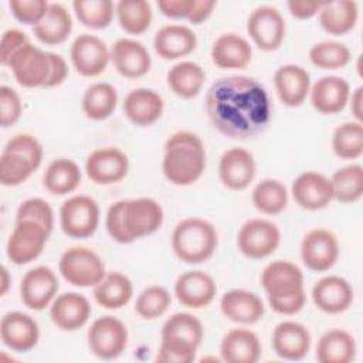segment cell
Returning a JSON list of instances; mask_svg holds the SVG:
<instances>
[{"label": "cell", "mask_w": 363, "mask_h": 363, "mask_svg": "<svg viewBox=\"0 0 363 363\" xmlns=\"http://www.w3.org/2000/svg\"><path fill=\"white\" fill-rule=\"evenodd\" d=\"M211 126L231 139H251L271 122V102L265 86L251 77L231 75L216 79L206 95Z\"/></svg>", "instance_id": "1"}, {"label": "cell", "mask_w": 363, "mask_h": 363, "mask_svg": "<svg viewBox=\"0 0 363 363\" xmlns=\"http://www.w3.org/2000/svg\"><path fill=\"white\" fill-rule=\"evenodd\" d=\"M206 163V147L197 133L177 130L166 139L162 170L172 184L184 187L196 183L204 173Z\"/></svg>", "instance_id": "2"}, {"label": "cell", "mask_w": 363, "mask_h": 363, "mask_svg": "<svg viewBox=\"0 0 363 363\" xmlns=\"http://www.w3.org/2000/svg\"><path fill=\"white\" fill-rule=\"evenodd\" d=\"M268 305L279 315H296L306 302L302 269L286 259L269 262L261 272Z\"/></svg>", "instance_id": "3"}, {"label": "cell", "mask_w": 363, "mask_h": 363, "mask_svg": "<svg viewBox=\"0 0 363 363\" xmlns=\"http://www.w3.org/2000/svg\"><path fill=\"white\" fill-rule=\"evenodd\" d=\"M218 245L214 225L201 217L180 220L172 234V248L186 264H201L213 257Z\"/></svg>", "instance_id": "4"}, {"label": "cell", "mask_w": 363, "mask_h": 363, "mask_svg": "<svg viewBox=\"0 0 363 363\" xmlns=\"http://www.w3.org/2000/svg\"><path fill=\"white\" fill-rule=\"evenodd\" d=\"M58 269L68 284L79 288H94L106 275L102 258L94 250L82 245L65 250L60 258Z\"/></svg>", "instance_id": "5"}, {"label": "cell", "mask_w": 363, "mask_h": 363, "mask_svg": "<svg viewBox=\"0 0 363 363\" xmlns=\"http://www.w3.org/2000/svg\"><path fill=\"white\" fill-rule=\"evenodd\" d=\"M128 329L125 323L111 315L95 319L86 333L91 353L102 360L119 357L128 346Z\"/></svg>", "instance_id": "6"}, {"label": "cell", "mask_w": 363, "mask_h": 363, "mask_svg": "<svg viewBox=\"0 0 363 363\" xmlns=\"http://www.w3.org/2000/svg\"><path fill=\"white\" fill-rule=\"evenodd\" d=\"M99 224V206L85 194H77L65 200L60 208V225L71 238L92 235Z\"/></svg>", "instance_id": "7"}, {"label": "cell", "mask_w": 363, "mask_h": 363, "mask_svg": "<svg viewBox=\"0 0 363 363\" xmlns=\"http://www.w3.org/2000/svg\"><path fill=\"white\" fill-rule=\"evenodd\" d=\"M281 244L278 225L265 218H251L245 221L237 234L240 252L251 259L269 257Z\"/></svg>", "instance_id": "8"}, {"label": "cell", "mask_w": 363, "mask_h": 363, "mask_svg": "<svg viewBox=\"0 0 363 363\" xmlns=\"http://www.w3.org/2000/svg\"><path fill=\"white\" fill-rule=\"evenodd\" d=\"M7 67L18 85L44 88L51 71L50 54L28 43L11 57Z\"/></svg>", "instance_id": "9"}, {"label": "cell", "mask_w": 363, "mask_h": 363, "mask_svg": "<svg viewBox=\"0 0 363 363\" xmlns=\"http://www.w3.org/2000/svg\"><path fill=\"white\" fill-rule=\"evenodd\" d=\"M247 33L259 50L275 51L285 38V20L277 7L258 6L247 18Z\"/></svg>", "instance_id": "10"}, {"label": "cell", "mask_w": 363, "mask_h": 363, "mask_svg": "<svg viewBox=\"0 0 363 363\" xmlns=\"http://www.w3.org/2000/svg\"><path fill=\"white\" fill-rule=\"evenodd\" d=\"M48 235L47 230L35 221H16L6 244L9 259L16 265H26L34 261L43 252Z\"/></svg>", "instance_id": "11"}, {"label": "cell", "mask_w": 363, "mask_h": 363, "mask_svg": "<svg viewBox=\"0 0 363 363\" xmlns=\"http://www.w3.org/2000/svg\"><path fill=\"white\" fill-rule=\"evenodd\" d=\"M339 240L328 228H311L301 242V258L306 268L315 272L330 269L339 258Z\"/></svg>", "instance_id": "12"}, {"label": "cell", "mask_w": 363, "mask_h": 363, "mask_svg": "<svg viewBox=\"0 0 363 363\" xmlns=\"http://www.w3.org/2000/svg\"><path fill=\"white\" fill-rule=\"evenodd\" d=\"M69 58L79 75L92 78L106 69L111 51L102 38L94 34H79L71 44Z\"/></svg>", "instance_id": "13"}, {"label": "cell", "mask_w": 363, "mask_h": 363, "mask_svg": "<svg viewBox=\"0 0 363 363\" xmlns=\"http://www.w3.org/2000/svg\"><path fill=\"white\" fill-rule=\"evenodd\" d=\"M163 208L150 197L123 200V223L132 241L156 233L163 224Z\"/></svg>", "instance_id": "14"}, {"label": "cell", "mask_w": 363, "mask_h": 363, "mask_svg": "<svg viewBox=\"0 0 363 363\" xmlns=\"http://www.w3.org/2000/svg\"><path fill=\"white\" fill-rule=\"evenodd\" d=\"M85 172L95 184L108 186L119 183L129 172V159L126 153L118 147H99L88 155Z\"/></svg>", "instance_id": "15"}, {"label": "cell", "mask_w": 363, "mask_h": 363, "mask_svg": "<svg viewBox=\"0 0 363 363\" xmlns=\"http://www.w3.org/2000/svg\"><path fill=\"white\" fill-rule=\"evenodd\" d=\"M58 288L55 272L47 265H38L24 274L20 284V298L27 308L43 311L52 303Z\"/></svg>", "instance_id": "16"}, {"label": "cell", "mask_w": 363, "mask_h": 363, "mask_svg": "<svg viewBox=\"0 0 363 363\" xmlns=\"http://www.w3.org/2000/svg\"><path fill=\"white\" fill-rule=\"evenodd\" d=\"M255 172L257 164L254 156L244 147H230L220 157L218 177L228 190H245L252 183Z\"/></svg>", "instance_id": "17"}, {"label": "cell", "mask_w": 363, "mask_h": 363, "mask_svg": "<svg viewBox=\"0 0 363 363\" xmlns=\"http://www.w3.org/2000/svg\"><path fill=\"white\" fill-rule=\"evenodd\" d=\"M291 194L301 208L309 211L322 210L333 200L330 179L313 170H306L294 179Z\"/></svg>", "instance_id": "18"}, {"label": "cell", "mask_w": 363, "mask_h": 363, "mask_svg": "<svg viewBox=\"0 0 363 363\" xmlns=\"http://www.w3.org/2000/svg\"><path fill=\"white\" fill-rule=\"evenodd\" d=\"M216 294V281L210 274L201 269L186 271L180 274L174 282V295L186 308H206L214 301Z\"/></svg>", "instance_id": "19"}, {"label": "cell", "mask_w": 363, "mask_h": 363, "mask_svg": "<svg viewBox=\"0 0 363 363\" xmlns=\"http://www.w3.org/2000/svg\"><path fill=\"white\" fill-rule=\"evenodd\" d=\"M354 299V291L347 279L339 275L322 277L312 288L315 306L329 315L347 311Z\"/></svg>", "instance_id": "20"}, {"label": "cell", "mask_w": 363, "mask_h": 363, "mask_svg": "<svg viewBox=\"0 0 363 363\" xmlns=\"http://www.w3.org/2000/svg\"><path fill=\"white\" fill-rule=\"evenodd\" d=\"M1 342L14 352H28L40 340V328L35 319L24 312H7L0 320Z\"/></svg>", "instance_id": "21"}, {"label": "cell", "mask_w": 363, "mask_h": 363, "mask_svg": "<svg viewBox=\"0 0 363 363\" xmlns=\"http://www.w3.org/2000/svg\"><path fill=\"white\" fill-rule=\"evenodd\" d=\"M111 60L115 69L125 78L136 79L146 75L152 67L147 48L136 40L119 38L111 48Z\"/></svg>", "instance_id": "22"}, {"label": "cell", "mask_w": 363, "mask_h": 363, "mask_svg": "<svg viewBox=\"0 0 363 363\" xmlns=\"http://www.w3.org/2000/svg\"><path fill=\"white\" fill-rule=\"evenodd\" d=\"M271 343L274 352L281 359L302 360L309 353L312 336L302 323L295 320H284L274 328Z\"/></svg>", "instance_id": "23"}, {"label": "cell", "mask_w": 363, "mask_h": 363, "mask_svg": "<svg viewBox=\"0 0 363 363\" xmlns=\"http://www.w3.org/2000/svg\"><path fill=\"white\" fill-rule=\"evenodd\" d=\"M91 312V303L84 295L78 292H64L52 301L50 318L61 330L74 332L85 326Z\"/></svg>", "instance_id": "24"}, {"label": "cell", "mask_w": 363, "mask_h": 363, "mask_svg": "<svg viewBox=\"0 0 363 363\" xmlns=\"http://www.w3.org/2000/svg\"><path fill=\"white\" fill-rule=\"evenodd\" d=\"M349 82L337 75L322 77L309 89L312 106L323 115H335L343 111L349 102Z\"/></svg>", "instance_id": "25"}, {"label": "cell", "mask_w": 363, "mask_h": 363, "mask_svg": "<svg viewBox=\"0 0 363 363\" xmlns=\"http://www.w3.org/2000/svg\"><path fill=\"white\" fill-rule=\"evenodd\" d=\"M274 86L279 101L289 108L301 106L311 89L309 72L296 64L281 65L274 74Z\"/></svg>", "instance_id": "26"}, {"label": "cell", "mask_w": 363, "mask_h": 363, "mask_svg": "<svg viewBox=\"0 0 363 363\" xmlns=\"http://www.w3.org/2000/svg\"><path fill=\"white\" fill-rule=\"evenodd\" d=\"M196 47V33L183 24L163 26L156 31L153 38V48L163 60H179L191 54Z\"/></svg>", "instance_id": "27"}, {"label": "cell", "mask_w": 363, "mask_h": 363, "mask_svg": "<svg viewBox=\"0 0 363 363\" xmlns=\"http://www.w3.org/2000/svg\"><path fill=\"white\" fill-rule=\"evenodd\" d=\"M221 313L231 322L252 325L262 319L265 306L262 299L247 289H231L220 299Z\"/></svg>", "instance_id": "28"}, {"label": "cell", "mask_w": 363, "mask_h": 363, "mask_svg": "<svg viewBox=\"0 0 363 363\" xmlns=\"http://www.w3.org/2000/svg\"><path fill=\"white\" fill-rule=\"evenodd\" d=\"M164 102L160 94L150 88H136L123 101L125 116L136 126H150L160 119Z\"/></svg>", "instance_id": "29"}, {"label": "cell", "mask_w": 363, "mask_h": 363, "mask_svg": "<svg viewBox=\"0 0 363 363\" xmlns=\"http://www.w3.org/2000/svg\"><path fill=\"white\" fill-rule=\"evenodd\" d=\"M262 346L257 333L247 328L228 330L220 343L221 360L227 363H255L261 357Z\"/></svg>", "instance_id": "30"}, {"label": "cell", "mask_w": 363, "mask_h": 363, "mask_svg": "<svg viewBox=\"0 0 363 363\" xmlns=\"http://www.w3.org/2000/svg\"><path fill=\"white\" fill-rule=\"evenodd\" d=\"M251 58L250 43L235 33L218 35L211 45V61L221 69H242L251 62Z\"/></svg>", "instance_id": "31"}, {"label": "cell", "mask_w": 363, "mask_h": 363, "mask_svg": "<svg viewBox=\"0 0 363 363\" xmlns=\"http://www.w3.org/2000/svg\"><path fill=\"white\" fill-rule=\"evenodd\" d=\"M357 352L356 340L345 329H329L318 340L316 360L319 363H350Z\"/></svg>", "instance_id": "32"}, {"label": "cell", "mask_w": 363, "mask_h": 363, "mask_svg": "<svg viewBox=\"0 0 363 363\" xmlns=\"http://www.w3.org/2000/svg\"><path fill=\"white\" fill-rule=\"evenodd\" d=\"M320 27L332 35H343L354 28L359 7L354 0L325 1L318 13Z\"/></svg>", "instance_id": "33"}, {"label": "cell", "mask_w": 363, "mask_h": 363, "mask_svg": "<svg viewBox=\"0 0 363 363\" xmlns=\"http://www.w3.org/2000/svg\"><path fill=\"white\" fill-rule=\"evenodd\" d=\"M133 295L130 279L118 272H106V275L94 286L95 302L109 311H116L129 303Z\"/></svg>", "instance_id": "34"}, {"label": "cell", "mask_w": 363, "mask_h": 363, "mask_svg": "<svg viewBox=\"0 0 363 363\" xmlns=\"http://www.w3.org/2000/svg\"><path fill=\"white\" fill-rule=\"evenodd\" d=\"M74 23L69 11L61 3H50L43 20L33 27L34 35L47 45L64 43L71 31Z\"/></svg>", "instance_id": "35"}, {"label": "cell", "mask_w": 363, "mask_h": 363, "mask_svg": "<svg viewBox=\"0 0 363 363\" xmlns=\"http://www.w3.org/2000/svg\"><path fill=\"white\" fill-rule=\"evenodd\" d=\"M81 177L79 166L74 160L58 157L47 166L43 176V186L54 196H65L78 189Z\"/></svg>", "instance_id": "36"}, {"label": "cell", "mask_w": 363, "mask_h": 363, "mask_svg": "<svg viewBox=\"0 0 363 363\" xmlns=\"http://www.w3.org/2000/svg\"><path fill=\"white\" fill-rule=\"evenodd\" d=\"M170 91L183 99H191L200 94L206 82L204 69L193 61L174 64L166 75Z\"/></svg>", "instance_id": "37"}, {"label": "cell", "mask_w": 363, "mask_h": 363, "mask_svg": "<svg viewBox=\"0 0 363 363\" xmlns=\"http://www.w3.org/2000/svg\"><path fill=\"white\" fill-rule=\"evenodd\" d=\"M118 105L116 88L108 82H95L82 95V112L92 121L109 118Z\"/></svg>", "instance_id": "38"}, {"label": "cell", "mask_w": 363, "mask_h": 363, "mask_svg": "<svg viewBox=\"0 0 363 363\" xmlns=\"http://www.w3.org/2000/svg\"><path fill=\"white\" fill-rule=\"evenodd\" d=\"M254 207L269 216L282 213L288 206V190L277 179H262L255 184L251 193Z\"/></svg>", "instance_id": "39"}, {"label": "cell", "mask_w": 363, "mask_h": 363, "mask_svg": "<svg viewBox=\"0 0 363 363\" xmlns=\"http://www.w3.org/2000/svg\"><path fill=\"white\" fill-rule=\"evenodd\" d=\"M118 23L129 34L145 33L152 23V6L146 0H119L115 4Z\"/></svg>", "instance_id": "40"}, {"label": "cell", "mask_w": 363, "mask_h": 363, "mask_svg": "<svg viewBox=\"0 0 363 363\" xmlns=\"http://www.w3.org/2000/svg\"><path fill=\"white\" fill-rule=\"evenodd\" d=\"M333 200L349 204L356 203L363 196V167L360 164H347L337 169L332 177Z\"/></svg>", "instance_id": "41"}, {"label": "cell", "mask_w": 363, "mask_h": 363, "mask_svg": "<svg viewBox=\"0 0 363 363\" xmlns=\"http://www.w3.org/2000/svg\"><path fill=\"white\" fill-rule=\"evenodd\" d=\"M332 149L340 159H357L363 155V125L357 121L343 122L332 133Z\"/></svg>", "instance_id": "42"}, {"label": "cell", "mask_w": 363, "mask_h": 363, "mask_svg": "<svg viewBox=\"0 0 363 363\" xmlns=\"http://www.w3.org/2000/svg\"><path fill=\"white\" fill-rule=\"evenodd\" d=\"M203 336L204 329L201 322L187 312H179L167 318L160 330V337L183 340L196 347L200 346Z\"/></svg>", "instance_id": "43"}, {"label": "cell", "mask_w": 363, "mask_h": 363, "mask_svg": "<svg viewBox=\"0 0 363 363\" xmlns=\"http://www.w3.org/2000/svg\"><path fill=\"white\" fill-rule=\"evenodd\" d=\"M349 47L339 41L325 40L313 44L309 50L311 62L320 69H339L350 62Z\"/></svg>", "instance_id": "44"}, {"label": "cell", "mask_w": 363, "mask_h": 363, "mask_svg": "<svg viewBox=\"0 0 363 363\" xmlns=\"http://www.w3.org/2000/svg\"><path fill=\"white\" fill-rule=\"evenodd\" d=\"M72 9L79 23L95 30L108 27L115 14V4L111 0H75Z\"/></svg>", "instance_id": "45"}, {"label": "cell", "mask_w": 363, "mask_h": 363, "mask_svg": "<svg viewBox=\"0 0 363 363\" xmlns=\"http://www.w3.org/2000/svg\"><path fill=\"white\" fill-rule=\"evenodd\" d=\"M170 303L172 296L164 286L150 285L138 295L135 302V312L145 320H155L167 312Z\"/></svg>", "instance_id": "46"}, {"label": "cell", "mask_w": 363, "mask_h": 363, "mask_svg": "<svg viewBox=\"0 0 363 363\" xmlns=\"http://www.w3.org/2000/svg\"><path fill=\"white\" fill-rule=\"evenodd\" d=\"M35 172L34 166L23 156L11 152H1L0 183L6 187H16L24 183Z\"/></svg>", "instance_id": "47"}, {"label": "cell", "mask_w": 363, "mask_h": 363, "mask_svg": "<svg viewBox=\"0 0 363 363\" xmlns=\"http://www.w3.org/2000/svg\"><path fill=\"white\" fill-rule=\"evenodd\" d=\"M35 221L43 225L48 234H51L54 227V211L48 201L40 197H31L20 203L16 211V221Z\"/></svg>", "instance_id": "48"}, {"label": "cell", "mask_w": 363, "mask_h": 363, "mask_svg": "<svg viewBox=\"0 0 363 363\" xmlns=\"http://www.w3.org/2000/svg\"><path fill=\"white\" fill-rule=\"evenodd\" d=\"M197 349L199 347L183 340L160 337L156 362L157 363H191L196 359Z\"/></svg>", "instance_id": "49"}, {"label": "cell", "mask_w": 363, "mask_h": 363, "mask_svg": "<svg viewBox=\"0 0 363 363\" xmlns=\"http://www.w3.org/2000/svg\"><path fill=\"white\" fill-rule=\"evenodd\" d=\"M6 152L17 153L23 157H26L37 170L43 162L44 150L40 143V140L30 135V133H17L13 138H10L4 146Z\"/></svg>", "instance_id": "50"}, {"label": "cell", "mask_w": 363, "mask_h": 363, "mask_svg": "<svg viewBox=\"0 0 363 363\" xmlns=\"http://www.w3.org/2000/svg\"><path fill=\"white\" fill-rule=\"evenodd\" d=\"M47 0H10L9 7L13 16L23 24L37 26L48 10Z\"/></svg>", "instance_id": "51"}, {"label": "cell", "mask_w": 363, "mask_h": 363, "mask_svg": "<svg viewBox=\"0 0 363 363\" xmlns=\"http://www.w3.org/2000/svg\"><path fill=\"white\" fill-rule=\"evenodd\" d=\"M23 113L20 95L10 86H0V122L3 128L14 125Z\"/></svg>", "instance_id": "52"}, {"label": "cell", "mask_w": 363, "mask_h": 363, "mask_svg": "<svg viewBox=\"0 0 363 363\" xmlns=\"http://www.w3.org/2000/svg\"><path fill=\"white\" fill-rule=\"evenodd\" d=\"M106 231L111 238L119 244H129L132 238L126 233L125 223H123V200H118L109 206L105 218Z\"/></svg>", "instance_id": "53"}, {"label": "cell", "mask_w": 363, "mask_h": 363, "mask_svg": "<svg viewBox=\"0 0 363 363\" xmlns=\"http://www.w3.org/2000/svg\"><path fill=\"white\" fill-rule=\"evenodd\" d=\"M28 43H30L28 37L21 30H17V28L6 30L1 35V43H0V62H1V65L7 67L11 57Z\"/></svg>", "instance_id": "54"}, {"label": "cell", "mask_w": 363, "mask_h": 363, "mask_svg": "<svg viewBox=\"0 0 363 363\" xmlns=\"http://www.w3.org/2000/svg\"><path fill=\"white\" fill-rule=\"evenodd\" d=\"M196 0H159L157 7L160 13L170 18H187L190 17Z\"/></svg>", "instance_id": "55"}, {"label": "cell", "mask_w": 363, "mask_h": 363, "mask_svg": "<svg viewBox=\"0 0 363 363\" xmlns=\"http://www.w3.org/2000/svg\"><path fill=\"white\" fill-rule=\"evenodd\" d=\"M325 1H313V0H289L286 3L291 14L299 20L312 18L319 13Z\"/></svg>", "instance_id": "56"}, {"label": "cell", "mask_w": 363, "mask_h": 363, "mask_svg": "<svg viewBox=\"0 0 363 363\" xmlns=\"http://www.w3.org/2000/svg\"><path fill=\"white\" fill-rule=\"evenodd\" d=\"M48 54L51 61V71L44 88H52V86L61 85L68 75V65L65 60L60 54H55V52H48Z\"/></svg>", "instance_id": "57"}, {"label": "cell", "mask_w": 363, "mask_h": 363, "mask_svg": "<svg viewBox=\"0 0 363 363\" xmlns=\"http://www.w3.org/2000/svg\"><path fill=\"white\" fill-rule=\"evenodd\" d=\"M214 7H216L214 0H196L193 11L189 17V21L191 24H201L211 16Z\"/></svg>", "instance_id": "58"}, {"label": "cell", "mask_w": 363, "mask_h": 363, "mask_svg": "<svg viewBox=\"0 0 363 363\" xmlns=\"http://www.w3.org/2000/svg\"><path fill=\"white\" fill-rule=\"evenodd\" d=\"M347 104L350 106V112H352L354 121L362 122V119H363V108H362V104H363V88L362 86H357L353 92H350Z\"/></svg>", "instance_id": "59"}, {"label": "cell", "mask_w": 363, "mask_h": 363, "mask_svg": "<svg viewBox=\"0 0 363 363\" xmlns=\"http://www.w3.org/2000/svg\"><path fill=\"white\" fill-rule=\"evenodd\" d=\"M10 284H11V278H10V275H9L7 268L3 265V267H1V285H0V295H1V296L6 295V292H7L9 288H10Z\"/></svg>", "instance_id": "60"}]
</instances>
